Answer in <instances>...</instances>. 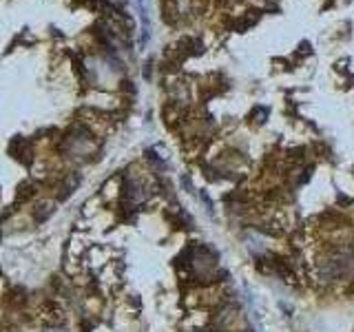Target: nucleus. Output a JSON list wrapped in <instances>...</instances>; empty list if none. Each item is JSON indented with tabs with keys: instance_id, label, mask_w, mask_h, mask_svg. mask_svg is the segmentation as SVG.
Wrapping results in <instances>:
<instances>
[{
	"instance_id": "obj_1",
	"label": "nucleus",
	"mask_w": 354,
	"mask_h": 332,
	"mask_svg": "<svg viewBox=\"0 0 354 332\" xmlns=\"http://www.w3.org/2000/svg\"><path fill=\"white\" fill-rule=\"evenodd\" d=\"M310 272L319 283H339L354 277V243L332 241L310 255Z\"/></svg>"
}]
</instances>
